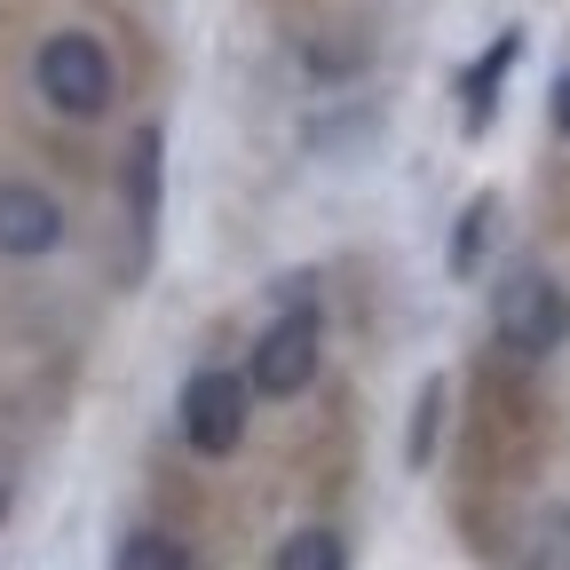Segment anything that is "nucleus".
<instances>
[{"mask_svg": "<svg viewBox=\"0 0 570 570\" xmlns=\"http://www.w3.org/2000/svg\"><path fill=\"white\" fill-rule=\"evenodd\" d=\"M444 412H452V381H444V373H428V381L412 389V412H404V468H412V475H428V468H436Z\"/></svg>", "mask_w": 570, "mask_h": 570, "instance_id": "10", "label": "nucleus"}, {"mask_svg": "<svg viewBox=\"0 0 570 570\" xmlns=\"http://www.w3.org/2000/svg\"><path fill=\"white\" fill-rule=\"evenodd\" d=\"M547 119H554V135L570 142V71H562V80H554V96H547Z\"/></svg>", "mask_w": 570, "mask_h": 570, "instance_id": "14", "label": "nucleus"}, {"mask_svg": "<svg viewBox=\"0 0 570 570\" xmlns=\"http://www.w3.org/2000/svg\"><path fill=\"white\" fill-rule=\"evenodd\" d=\"M499 570H570V499H547V508H531L508 539V554H499Z\"/></svg>", "mask_w": 570, "mask_h": 570, "instance_id": "8", "label": "nucleus"}, {"mask_svg": "<svg viewBox=\"0 0 570 570\" xmlns=\"http://www.w3.org/2000/svg\"><path fill=\"white\" fill-rule=\"evenodd\" d=\"M269 570H348V547H341V531L302 523V531H285V539H277Z\"/></svg>", "mask_w": 570, "mask_h": 570, "instance_id": "11", "label": "nucleus"}, {"mask_svg": "<svg viewBox=\"0 0 570 570\" xmlns=\"http://www.w3.org/2000/svg\"><path fill=\"white\" fill-rule=\"evenodd\" d=\"M499 190H475L460 214H452V246H444V269L460 277V285H475L483 277V262H491V246H499Z\"/></svg>", "mask_w": 570, "mask_h": 570, "instance_id": "9", "label": "nucleus"}, {"mask_svg": "<svg viewBox=\"0 0 570 570\" xmlns=\"http://www.w3.org/2000/svg\"><path fill=\"white\" fill-rule=\"evenodd\" d=\"M32 80H40V96H48L63 119H96V111H111V96H119V63H111V48H104L96 32H56V40H40V56H32Z\"/></svg>", "mask_w": 570, "mask_h": 570, "instance_id": "2", "label": "nucleus"}, {"mask_svg": "<svg viewBox=\"0 0 570 570\" xmlns=\"http://www.w3.org/2000/svg\"><path fill=\"white\" fill-rule=\"evenodd\" d=\"M63 238V214L40 183H0V254L9 262H40Z\"/></svg>", "mask_w": 570, "mask_h": 570, "instance_id": "7", "label": "nucleus"}, {"mask_svg": "<svg viewBox=\"0 0 570 570\" xmlns=\"http://www.w3.org/2000/svg\"><path fill=\"white\" fill-rule=\"evenodd\" d=\"M111 570H190V547L183 539H167V531H135L127 547H119V562Z\"/></svg>", "mask_w": 570, "mask_h": 570, "instance_id": "12", "label": "nucleus"}, {"mask_svg": "<svg viewBox=\"0 0 570 570\" xmlns=\"http://www.w3.org/2000/svg\"><path fill=\"white\" fill-rule=\"evenodd\" d=\"M523 24H499L491 32V48L475 56V63H460V80H452V104H460V135L468 142H483L491 127H499V96H508V71L523 63Z\"/></svg>", "mask_w": 570, "mask_h": 570, "instance_id": "6", "label": "nucleus"}, {"mask_svg": "<svg viewBox=\"0 0 570 570\" xmlns=\"http://www.w3.org/2000/svg\"><path fill=\"white\" fill-rule=\"evenodd\" d=\"M491 333H499V348H515V356H554L570 341V285L547 277L539 262L508 269L491 285Z\"/></svg>", "mask_w": 570, "mask_h": 570, "instance_id": "1", "label": "nucleus"}, {"mask_svg": "<svg viewBox=\"0 0 570 570\" xmlns=\"http://www.w3.org/2000/svg\"><path fill=\"white\" fill-rule=\"evenodd\" d=\"M269 302H277V309H317V269L277 277V285H269Z\"/></svg>", "mask_w": 570, "mask_h": 570, "instance_id": "13", "label": "nucleus"}, {"mask_svg": "<svg viewBox=\"0 0 570 570\" xmlns=\"http://www.w3.org/2000/svg\"><path fill=\"white\" fill-rule=\"evenodd\" d=\"M0 523H9V483H0Z\"/></svg>", "mask_w": 570, "mask_h": 570, "instance_id": "15", "label": "nucleus"}, {"mask_svg": "<svg viewBox=\"0 0 570 570\" xmlns=\"http://www.w3.org/2000/svg\"><path fill=\"white\" fill-rule=\"evenodd\" d=\"M246 420H254V381L230 373V365L190 373L183 396H175V428H183V444H190L198 460H230V452L246 444Z\"/></svg>", "mask_w": 570, "mask_h": 570, "instance_id": "3", "label": "nucleus"}, {"mask_svg": "<svg viewBox=\"0 0 570 570\" xmlns=\"http://www.w3.org/2000/svg\"><path fill=\"white\" fill-rule=\"evenodd\" d=\"M317 365H325V325H317V309H277V317L262 325L254 356H246V381H254V396L294 404V396L317 381Z\"/></svg>", "mask_w": 570, "mask_h": 570, "instance_id": "4", "label": "nucleus"}, {"mask_svg": "<svg viewBox=\"0 0 570 570\" xmlns=\"http://www.w3.org/2000/svg\"><path fill=\"white\" fill-rule=\"evenodd\" d=\"M159 183H167V127L142 119L127 135V159H119V198H127V238H135V277L151 262V238H159Z\"/></svg>", "mask_w": 570, "mask_h": 570, "instance_id": "5", "label": "nucleus"}]
</instances>
